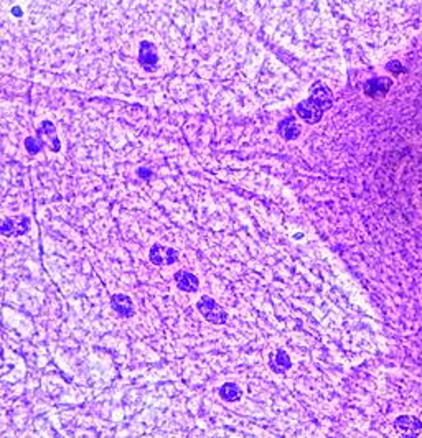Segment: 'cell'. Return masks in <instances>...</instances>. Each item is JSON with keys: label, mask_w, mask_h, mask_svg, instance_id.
Masks as SVG:
<instances>
[{"label": "cell", "mask_w": 422, "mask_h": 438, "mask_svg": "<svg viewBox=\"0 0 422 438\" xmlns=\"http://www.w3.org/2000/svg\"><path fill=\"white\" fill-rule=\"evenodd\" d=\"M219 395H221L226 402H236V400L241 399L242 390H241L239 385H236L233 382H228V384L221 385V389H219Z\"/></svg>", "instance_id": "5b68a950"}, {"label": "cell", "mask_w": 422, "mask_h": 438, "mask_svg": "<svg viewBox=\"0 0 422 438\" xmlns=\"http://www.w3.org/2000/svg\"><path fill=\"white\" fill-rule=\"evenodd\" d=\"M150 261L155 265H170L177 261V252L170 247L154 246L150 251Z\"/></svg>", "instance_id": "7a4b0ae2"}, {"label": "cell", "mask_w": 422, "mask_h": 438, "mask_svg": "<svg viewBox=\"0 0 422 438\" xmlns=\"http://www.w3.org/2000/svg\"><path fill=\"white\" fill-rule=\"evenodd\" d=\"M175 282H177V287L180 288L183 292H190L193 293L198 290V279L190 274V272H185V270H180V272L175 274Z\"/></svg>", "instance_id": "3957f363"}, {"label": "cell", "mask_w": 422, "mask_h": 438, "mask_svg": "<svg viewBox=\"0 0 422 438\" xmlns=\"http://www.w3.org/2000/svg\"><path fill=\"white\" fill-rule=\"evenodd\" d=\"M112 308L117 311L119 316H122V318H127V316H130L132 313H134V305H132V300L127 297V295H122V293H119V295H114L112 300Z\"/></svg>", "instance_id": "277c9868"}, {"label": "cell", "mask_w": 422, "mask_h": 438, "mask_svg": "<svg viewBox=\"0 0 422 438\" xmlns=\"http://www.w3.org/2000/svg\"><path fill=\"white\" fill-rule=\"evenodd\" d=\"M198 310L206 320H210L215 325H223L228 320V313L211 297H201L198 302Z\"/></svg>", "instance_id": "6da1fadb"}]
</instances>
